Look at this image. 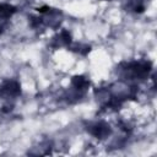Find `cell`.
Wrapping results in <instances>:
<instances>
[{"label": "cell", "mask_w": 157, "mask_h": 157, "mask_svg": "<svg viewBox=\"0 0 157 157\" xmlns=\"http://www.w3.org/2000/svg\"><path fill=\"white\" fill-rule=\"evenodd\" d=\"M123 76L131 80H145L148 77L152 64L151 61H132L126 64L123 69Z\"/></svg>", "instance_id": "6da1fadb"}, {"label": "cell", "mask_w": 157, "mask_h": 157, "mask_svg": "<svg viewBox=\"0 0 157 157\" xmlns=\"http://www.w3.org/2000/svg\"><path fill=\"white\" fill-rule=\"evenodd\" d=\"M21 94V85L15 80L5 81L0 87V96L5 99L16 98Z\"/></svg>", "instance_id": "7a4b0ae2"}, {"label": "cell", "mask_w": 157, "mask_h": 157, "mask_svg": "<svg viewBox=\"0 0 157 157\" xmlns=\"http://www.w3.org/2000/svg\"><path fill=\"white\" fill-rule=\"evenodd\" d=\"M88 132L91 135H93L97 139H107L110 134H112V128L104 123V121H98V123H93L92 125H90V128L87 129Z\"/></svg>", "instance_id": "3957f363"}, {"label": "cell", "mask_w": 157, "mask_h": 157, "mask_svg": "<svg viewBox=\"0 0 157 157\" xmlns=\"http://www.w3.org/2000/svg\"><path fill=\"white\" fill-rule=\"evenodd\" d=\"M90 85H91L90 80L86 78L82 75H76V76H72V78H71V86H72V88L77 93H80V94L83 93L85 91H87L88 87H90Z\"/></svg>", "instance_id": "277c9868"}, {"label": "cell", "mask_w": 157, "mask_h": 157, "mask_svg": "<svg viewBox=\"0 0 157 157\" xmlns=\"http://www.w3.org/2000/svg\"><path fill=\"white\" fill-rule=\"evenodd\" d=\"M53 45L54 47H70L71 43H72V37H71V33L66 29H61L59 32V34H56L54 38H53Z\"/></svg>", "instance_id": "5b68a950"}, {"label": "cell", "mask_w": 157, "mask_h": 157, "mask_svg": "<svg viewBox=\"0 0 157 157\" xmlns=\"http://www.w3.org/2000/svg\"><path fill=\"white\" fill-rule=\"evenodd\" d=\"M128 6L131 11L136 12V13H142L146 9L145 6V0H129L128 1Z\"/></svg>", "instance_id": "8992f818"}, {"label": "cell", "mask_w": 157, "mask_h": 157, "mask_svg": "<svg viewBox=\"0 0 157 157\" xmlns=\"http://www.w3.org/2000/svg\"><path fill=\"white\" fill-rule=\"evenodd\" d=\"M74 52H76V53H80L81 55H87L88 53H90V50H91V47L90 45H81V44H78V45H76L75 48H71Z\"/></svg>", "instance_id": "52a82bcc"}, {"label": "cell", "mask_w": 157, "mask_h": 157, "mask_svg": "<svg viewBox=\"0 0 157 157\" xmlns=\"http://www.w3.org/2000/svg\"><path fill=\"white\" fill-rule=\"evenodd\" d=\"M105 1H110V0H105Z\"/></svg>", "instance_id": "ba28073f"}]
</instances>
